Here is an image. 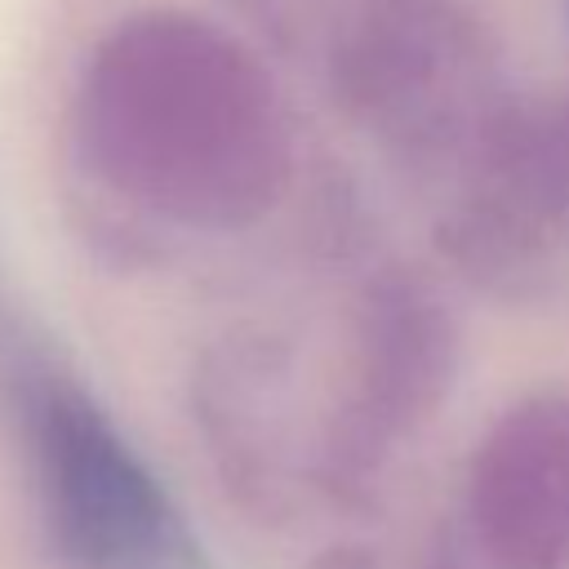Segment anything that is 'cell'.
I'll list each match as a JSON object with an SVG mask.
<instances>
[{"instance_id":"4","label":"cell","mask_w":569,"mask_h":569,"mask_svg":"<svg viewBox=\"0 0 569 569\" xmlns=\"http://www.w3.org/2000/svg\"><path fill=\"white\" fill-rule=\"evenodd\" d=\"M449 325L413 289L387 284L360 338V382H356V427L360 440H387L405 422L422 418L440 387L449 382Z\"/></svg>"},{"instance_id":"1","label":"cell","mask_w":569,"mask_h":569,"mask_svg":"<svg viewBox=\"0 0 569 569\" xmlns=\"http://www.w3.org/2000/svg\"><path fill=\"white\" fill-rule=\"evenodd\" d=\"M71 120L102 187L191 231L249 227L289 182V124L267 71L196 13L147 9L102 31Z\"/></svg>"},{"instance_id":"5","label":"cell","mask_w":569,"mask_h":569,"mask_svg":"<svg viewBox=\"0 0 569 569\" xmlns=\"http://www.w3.org/2000/svg\"><path fill=\"white\" fill-rule=\"evenodd\" d=\"M551 156H556V173H560V187H565V200H569V111L565 116H551Z\"/></svg>"},{"instance_id":"3","label":"cell","mask_w":569,"mask_h":569,"mask_svg":"<svg viewBox=\"0 0 569 569\" xmlns=\"http://www.w3.org/2000/svg\"><path fill=\"white\" fill-rule=\"evenodd\" d=\"M467 525L498 569L569 565V391L511 405L467 467Z\"/></svg>"},{"instance_id":"2","label":"cell","mask_w":569,"mask_h":569,"mask_svg":"<svg viewBox=\"0 0 569 569\" xmlns=\"http://www.w3.org/2000/svg\"><path fill=\"white\" fill-rule=\"evenodd\" d=\"M27 445L58 547L80 569H178L187 533L116 422L71 382L27 387Z\"/></svg>"}]
</instances>
